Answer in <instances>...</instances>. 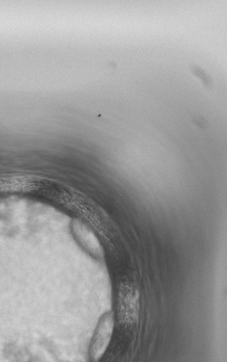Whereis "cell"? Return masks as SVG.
I'll list each match as a JSON object with an SVG mask.
<instances>
[{
    "label": "cell",
    "mask_w": 227,
    "mask_h": 362,
    "mask_svg": "<svg viewBox=\"0 0 227 362\" xmlns=\"http://www.w3.org/2000/svg\"><path fill=\"white\" fill-rule=\"evenodd\" d=\"M114 326V314L112 311L107 312L100 320L92 342H91L89 349L91 360L97 361L103 356L110 345Z\"/></svg>",
    "instance_id": "1"
},
{
    "label": "cell",
    "mask_w": 227,
    "mask_h": 362,
    "mask_svg": "<svg viewBox=\"0 0 227 362\" xmlns=\"http://www.w3.org/2000/svg\"><path fill=\"white\" fill-rule=\"evenodd\" d=\"M72 228L77 240L88 253L98 259L103 257V248L92 231L78 221H74Z\"/></svg>",
    "instance_id": "2"
}]
</instances>
